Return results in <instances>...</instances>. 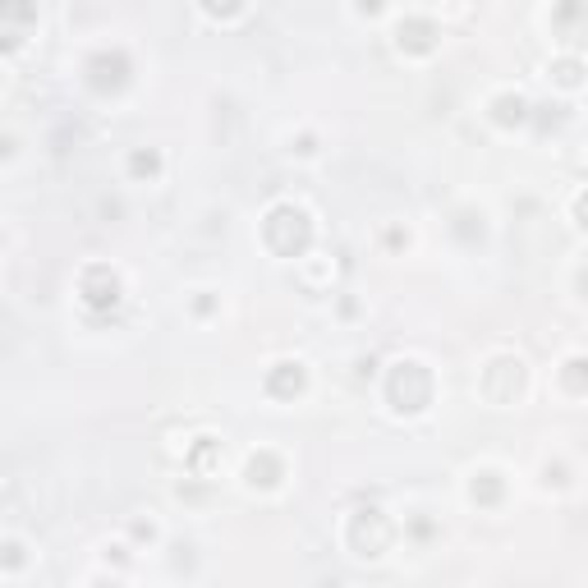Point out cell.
<instances>
[{"label":"cell","instance_id":"1","mask_svg":"<svg viewBox=\"0 0 588 588\" xmlns=\"http://www.w3.org/2000/svg\"><path fill=\"white\" fill-rule=\"evenodd\" d=\"M262 239H267V249H272L276 258H304L308 244H313V221H308L304 207L281 203L262 221Z\"/></svg>","mask_w":588,"mask_h":588},{"label":"cell","instance_id":"2","mask_svg":"<svg viewBox=\"0 0 588 588\" xmlns=\"http://www.w3.org/2000/svg\"><path fill=\"white\" fill-rule=\"evenodd\" d=\"M345 543H350L354 556H363V561H377V556H386V547L396 543V524H391V515H382L377 506H359L350 515Z\"/></svg>","mask_w":588,"mask_h":588},{"label":"cell","instance_id":"3","mask_svg":"<svg viewBox=\"0 0 588 588\" xmlns=\"http://www.w3.org/2000/svg\"><path fill=\"white\" fill-rule=\"evenodd\" d=\"M386 400H391L400 414H419V409H428L432 405V373L414 359L396 363L391 377H386Z\"/></svg>","mask_w":588,"mask_h":588},{"label":"cell","instance_id":"4","mask_svg":"<svg viewBox=\"0 0 588 588\" xmlns=\"http://www.w3.org/2000/svg\"><path fill=\"white\" fill-rule=\"evenodd\" d=\"M483 396L492 405H515L524 396V363L520 359H492L483 368Z\"/></svg>","mask_w":588,"mask_h":588},{"label":"cell","instance_id":"5","mask_svg":"<svg viewBox=\"0 0 588 588\" xmlns=\"http://www.w3.org/2000/svg\"><path fill=\"white\" fill-rule=\"evenodd\" d=\"M552 33L566 51H584L588 46V0H556Z\"/></svg>","mask_w":588,"mask_h":588},{"label":"cell","instance_id":"6","mask_svg":"<svg viewBox=\"0 0 588 588\" xmlns=\"http://www.w3.org/2000/svg\"><path fill=\"white\" fill-rule=\"evenodd\" d=\"M79 294L92 313H111V308L120 304V276H115L106 262H92L88 272L79 276Z\"/></svg>","mask_w":588,"mask_h":588},{"label":"cell","instance_id":"7","mask_svg":"<svg viewBox=\"0 0 588 588\" xmlns=\"http://www.w3.org/2000/svg\"><path fill=\"white\" fill-rule=\"evenodd\" d=\"M88 83L97 92H120L129 83V56L125 51H97L88 60Z\"/></svg>","mask_w":588,"mask_h":588},{"label":"cell","instance_id":"8","mask_svg":"<svg viewBox=\"0 0 588 588\" xmlns=\"http://www.w3.org/2000/svg\"><path fill=\"white\" fill-rule=\"evenodd\" d=\"M221 460H226V451H221V441L216 437H198L189 446V455H184V464H189L193 478H203V483H212L216 474H221Z\"/></svg>","mask_w":588,"mask_h":588},{"label":"cell","instance_id":"9","mask_svg":"<svg viewBox=\"0 0 588 588\" xmlns=\"http://www.w3.org/2000/svg\"><path fill=\"white\" fill-rule=\"evenodd\" d=\"M437 23L432 19H405L396 28V42L400 51H409V56H428V51H437Z\"/></svg>","mask_w":588,"mask_h":588},{"label":"cell","instance_id":"10","mask_svg":"<svg viewBox=\"0 0 588 588\" xmlns=\"http://www.w3.org/2000/svg\"><path fill=\"white\" fill-rule=\"evenodd\" d=\"M299 391H304V363H276V368H267V396L294 400Z\"/></svg>","mask_w":588,"mask_h":588},{"label":"cell","instance_id":"11","mask_svg":"<svg viewBox=\"0 0 588 588\" xmlns=\"http://www.w3.org/2000/svg\"><path fill=\"white\" fill-rule=\"evenodd\" d=\"M244 478H249V487H276V483H281V460H276L272 451L249 455V464H244Z\"/></svg>","mask_w":588,"mask_h":588},{"label":"cell","instance_id":"12","mask_svg":"<svg viewBox=\"0 0 588 588\" xmlns=\"http://www.w3.org/2000/svg\"><path fill=\"white\" fill-rule=\"evenodd\" d=\"M469 497L478 501V506H497L501 501V478L487 469V474H474V483H469Z\"/></svg>","mask_w":588,"mask_h":588},{"label":"cell","instance_id":"13","mask_svg":"<svg viewBox=\"0 0 588 588\" xmlns=\"http://www.w3.org/2000/svg\"><path fill=\"white\" fill-rule=\"evenodd\" d=\"M524 115H529V106H524L515 92H506V97H497V102H492V120H497V125H520Z\"/></svg>","mask_w":588,"mask_h":588},{"label":"cell","instance_id":"14","mask_svg":"<svg viewBox=\"0 0 588 588\" xmlns=\"http://www.w3.org/2000/svg\"><path fill=\"white\" fill-rule=\"evenodd\" d=\"M561 386H566L570 396H588V359H566V368H561Z\"/></svg>","mask_w":588,"mask_h":588},{"label":"cell","instance_id":"15","mask_svg":"<svg viewBox=\"0 0 588 588\" xmlns=\"http://www.w3.org/2000/svg\"><path fill=\"white\" fill-rule=\"evenodd\" d=\"M129 175H134V180H157V175H161V157L152 152V147H138L134 157H129Z\"/></svg>","mask_w":588,"mask_h":588},{"label":"cell","instance_id":"16","mask_svg":"<svg viewBox=\"0 0 588 588\" xmlns=\"http://www.w3.org/2000/svg\"><path fill=\"white\" fill-rule=\"evenodd\" d=\"M0 14H5V23H28V19H37V10L28 5V0H0Z\"/></svg>","mask_w":588,"mask_h":588},{"label":"cell","instance_id":"17","mask_svg":"<svg viewBox=\"0 0 588 588\" xmlns=\"http://www.w3.org/2000/svg\"><path fill=\"white\" fill-rule=\"evenodd\" d=\"M552 74H556V83H561V88H579V83H584L579 60H561V65H552Z\"/></svg>","mask_w":588,"mask_h":588},{"label":"cell","instance_id":"18","mask_svg":"<svg viewBox=\"0 0 588 588\" xmlns=\"http://www.w3.org/2000/svg\"><path fill=\"white\" fill-rule=\"evenodd\" d=\"M203 10L212 14V19H235V14L244 10V0H203Z\"/></svg>","mask_w":588,"mask_h":588},{"label":"cell","instance_id":"19","mask_svg":"<svg viewBox=\"0 0 588 588\" xmlns=\"http://www.w3.org/2000/svg\"><path fill=\"white\" fill-rule=\"evenodd\" d=\"M469 14H474L469 0H446V19H469Z\"/></svg>","mask_w":588,"mask_h":588},{"label":"cell","instance_id":"20","mask_svg":"<svg viewBox=\"0 0 588 588\" xmlns=\"http://www.w3.org/2000/svg\"><path fill=\"white\" fill-rule=\"evenodd\" d=\"M575 216H579V226L588 230V193H579V203H575Z\"/></svg>","mask_w":588,"mask_h":588},{"label":"cell","instance_id":"21","mask_svg":"<svg viewBox=\"0 0 588 588\" xmlns=\"http://www.w3.org/2000/svg\"><path fill=\"white\" fill-rule=\"evenodd\" d=\"M359 10L363 14H382V0H359Z\"/></svg>","mask_w":588,"mask_h":588},{"label":"cell","instance_id":"22","mask_svg":"<svg viewBox=\"0 0 588 588\" xmlns=\"http://www.w3.org/2000/svg\"><path fill=\"white\" fill-rule=\"evenodd\" d=\"M579 290L588 294V267H584V272H579Z\"/></svg>","mask_w":588,"mask_h":588}]
</instances>
